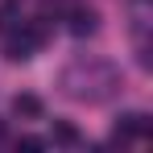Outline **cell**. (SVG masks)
<instances>
[{
    "label": "cell",
    "mask_w": 153,
    "mask_h": 153,
    "mask_svg": "<svg viewBox=\"0 0 153 153\" xmlns=\"http://www.w3.org/2000/svg\"><path fill=\"white\" fill-rule=\"evenodd\" d=\"M50 137H54V145H66V149H75V145H83V132H79V128L71 124V120H54Z\"/></svg>",
    "instance_id": "cell-4"
},
{
    "label": "cell",
    "mask_w": 153,
    "mask_h": 153,
    "mask_svg": "<svg viewBox=\"0 0 153 153\" xmlns=\"http://www.w3.org/2000/svg\"><path fill=\"white\" fill-rule=\"evenodd\" d=\"M42 46H46V25H37V21H25L21 29L8 33V58L13 62H29Z\"/></svg>",
    "instance_id": "cell-1"
},
{
    "label": "cell",
    "mask_w": 153,
    "mask_h": 153,
    "mask_svg": "<svg viewBox=\"0 0 153 153\" xmlns=\"http://www.w3.org/2000/svg\"><path fill=\"white\" fill-rule=\"evenodd\" d=\"M13 112H17V116H25V120H37V116L46 112V103L37 100V95H29V91H21V95L13 100Z\"/></svg>",
    "instance_id": "cell-5"
},
{
    "label": "cell",
    "mask_w": 153,
    "mask_h": 153,
    "mask_svg": "<svg viewBox=\"0 0 153 153\" xmlns=\"http://www.w3.org/2000/svg\"><path fill=\"white\" fill-rule=\"evenodd\" d=\"M145 132H149V120H145V112H124V116L116 120V128H112V137H116L120 145L137 141V137H145Z\"/></svg>",
    "instance_id": "cell-2"
},
{
    "label": "cell",
    "mask_w": 153,
    "mask_h": 153,
    "mask_svg": "<svg viewBox=\"0 0 153 153\" xmlns=\"http://www.w3.org/2000/svg\"><path fill=\"white\" fill-rule=\"evenodd\" d=\"M13 25V13H8V8H0V29H8Z\"/></svg>",
    "instance_id": "cell-6"
},
{
    "label": "cell",
    "mask_w": 153,
    "mask_h": 153,
    "mask_svg": "<svg viewBox=\"0 0 153 153\" xmlns=\"http://www.w3.org/2000/svg\"><path fill=\"white\" fill-rule=\"evenodd\" d=\"M95 29H100V13H95V8H83V4L71 8V33H75V37H91Z\"/></svg>",
    "instance_id": "cell-3"
}]
</instances>
